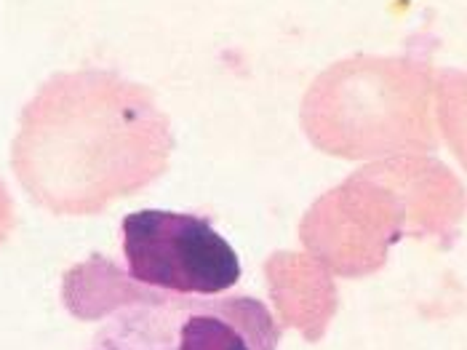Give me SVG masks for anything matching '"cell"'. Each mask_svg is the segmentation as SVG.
<instances>
[{
	"mask_svg": "<svg viewBox=\"0 0 467 350\" xmlns=\"http://www.w3.org/2000/svg\"><path fill=\"white\" fill-rule=\"evenodd\" d=\"M171 134L152 94L112 70L57 72L25 107L14 172L37 204L88 214L163 172Z\"/></svg>",
	"mask_w": 467,
	"mask_h": 350,
	"instance_id": "1",
	"label": "cell"
},
{
	"mask_svg": "<svg viewBox=\"0 0 467 350\" xmlns=\"http://www.w3.org/2000/svg\"><path fill=\"white\" fill-rule=\"evenodd\" d=\"M65 302L109 305L86 350H278L284 326L252 294H169L144 289L94 254L65 276Z\"/></svg>",
	"mask_w": 467,
	"mask_h": 350,
	"instance_id": "2",
	"label": "cell"
},
{
	"mask_svg": "<svg viewBox=\"0 0 467 350\" xmlns=\"http://www.w3.org/2000/svg\"><path fill=\"white\" fill-rule=\"evenodd\" d=\"M431 89L425 59L356 54L316 78L305 100V123L324 150L345 158L435 147Z\"/></svg>",
	"mask_w": 467,
	"mask_h": 350,
	"instance_id": "3",
	"label": "cell"
},
{
	"mask_svg": "<svg viewBox=\"0 0 467 350\" xmlns=\"http://www.w3.org/2000/svg\"><path fill=\"white\" fill-rule=\"evenodd\" d=\"M409 201L431 233L460 219L465 193L438 161H398L366 169L324 198L313 228L324 249L353 270L374 268L393 239L398 204Z\"/></svg>",
	"mask_w": 467,
	"mask_h": 350,
	"instance_id": "4",
	"label": "cell"
},
{
	"mask_svg": "<svg viewBox=\"0 0 467 350\" xmlns=\"http://www.w3.org/2000/svg\"><path fill=\"white\" fill-rule=\"evenodd\" d=\"M126 276L144 289L169 294H227L244 279L233 244L206 217L169 209H140L120 219Z\"/></svg>",
	"mask_w": 467,
	"mask_h": 350,
	"instance_id": "5",
	"label": "cell"
},
{
	"mask_svg": "<svg viewBox=\"0 0 467 350\" xmlns=\"http://www.w3.org/2000/svg\"><path fill=\"white\" fill-rule=\"evenodd\" d=\"M438 110L446 140L467 166V72L441 70L438 75Z\"/></svg>",
	"mask_w": 467,
	"mask_h": 350,
	"instance_id": "6",
	"label": "cell"
},
{
	"mask_svg": "<svg viewBox=\"0 0 467 350\" xmlns=\"http://www.w3.org/2000/svg\"><path fill=\"white\" fill-rule=\"evenodd\" d=\"M8 230H11V201H8V193L0 182V241L5 239Z\"/></svg>",
	"mask_w": 467,
	"mask_h": 350,
	"instance_id": "7",
	"label": "cell"
}]
</instances>
